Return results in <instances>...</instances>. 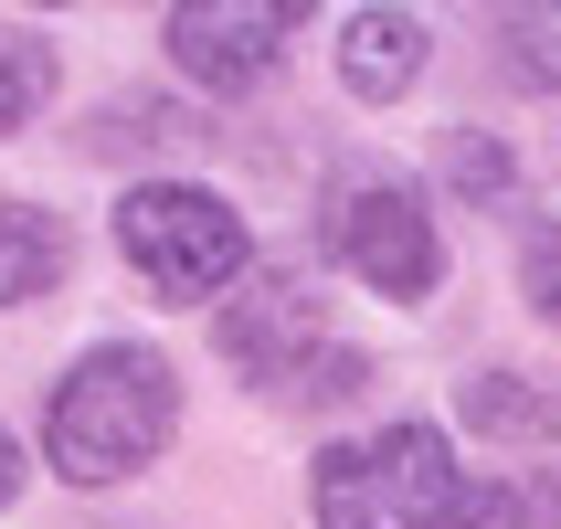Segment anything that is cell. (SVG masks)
I'll return each mask as SVG.
<instances>
[{
	"label": "cell",
	"mask_w": 561,
	"mask_h": 529,
	"mask_svg": "<svg viewBox=\"0 0 561 529\" xmlns=\"http://www.w3.org/2000/svg\"><path fill=\"white\" fill-rule=\"evenodd\" d=\"M170 424H181V381H170V360L159 349H85L75 371L54 381V403H43V456H54V476H75V487H106V476H138L170 445Z\"/></svg>",
	"instance_id": "cell-1"
},
{
	"label": "cell",
	"mask_w": 561,
	"mask_h": 529,
	"mask_svg": "<svg viewBox=\"0 0 561 529\" xmlns=\"http://www.w3.org/2000/svg\"><path fill=\"white\" fill-rule=\"evenodd\" d=\"M308 498H318V529H456L467 519V467L435 424H381V435L318 456Z\"/></svg>",
	"instance_id": "cell-2"
},
{
	"label": "cell",
	"mask_w": 561,
	"mask_h": 529,
	"mask_svg": "<svg viewBox=\"0 0 561 529\" xmlns=\"http://www.w3.org/2000/svg\"><path fill=\"white\" fill-rule=\"evenodd\" d=\"M117 254L138 265V286L149 297H170V308H202V297H222V286L244 276V212L222 202V191L202 181H149L117 202Z\"/></svg>",
	"instance_id": "cell-3"
},
{
	"label": "cell",
	"mask_w": 561,
	"mask_h": 529,
	"mask_svg": "<svg viewBox=\"0 0 561 529\" xmlns=\"http://www.w3.org/2000/svg\"><path fill=\"white\" fill-rule=\"evenodd\" d=\"M222 360L244 381H265V392H297V403H350L371 381V360L350 340H329V318L297 276H265L254 297L222 308Z\"/></svg>",
	"instance_id": "cell-4"
},
{
	"label": "cell",
	"mask_w": 561,
	"mask_h": 529,
	"mask_svg": "<svg viewBox=\"0 0 561 529\" xmlns=\"http://www.w3.org/2000/svg\"><path fill=\"white\" fill-rule=\"evenodd\" d=\"M318 233H329V254H340L371 297H424L435 265H445L435 254V212H424V191H413L403 170H340Z\"/></svg>",
	"instance_id": "cell-5"
},
{
	"label": "cell",
	"mask_w": 561,
	"mask_h": 529,
	"mask_svg": "<svg viewBox=\"0 0 561 529\" xmlns=\"http://www.w3.org/2000/svg\"><path fill=\"white\" fill-rule=\"evenodd\" d=\"M297 43V0H222V11H170V54L181 74H202L213 95L276 74V54Z\"/></svg>",
	"instance_id": "cell-6"
},
{
	"label": "cell",
	"mask_w": 561,
	"mask_h": 529,
	"mask_svg": "<svg viewBox=\"0 0 561 529\" xmlns=\"http://www.w3.org/2000/svg\"><path fill=\"white\" fill-rule=\"evenodd\" d=\"M424 74V22L413 11H360L340 32V85L350 95H403Z\"/></svg>",
	"instance_id": "cell-7"
},
{
	"label": "cell",
	"mask_w": 561,
	"mask_h": 529,
	"mask_svg": "<svg viewBox=\"0 0 561 529\" xmlns=\"http://www.w3.org/2000/svg\"><path fill=\"white\" fill-rule=\"evenodd\" d=\"M456 403H467V435H499V445H540V435H561V392H551V381H519V371H477V381H456Z\"/></svg>",
	"instance_id": "cell-8"
},
{
	"label": "cell",
	"mask_w": 561,
	"mask_h": 529,
	"mask_svg": "<svg viewBox=\"0 0 561 529\" xmlns=\"http://www.w3.org/2000/svg\"><path fill=\"white\" fill-rule=\"evenodd\" d=\"M64 276V222L32 202H0V308H22Z\"/></svg>",
	"instance_id": "cell-9"
},
{
	"label": "cell",
	"mask_w": 561,
	"mask_h": 529,
	"mask_svg": "<svg viewBox=\"0 0 561 529\" xmlns=\"http://www.w3.org/2000/svg\"><path fill=\"white\" fill-rule=\"evenodd\" d=\"M43 95H54V43H43V32H0V138H11Z\"/></svg>",
	"instance_id": "cell-10"
},
{
	"label": "cell",
	"mask_w": 561,
	"mask_h": 529,
	"mask_svg": "<svg viewBox=\"0 0 561 529\" xmlns=\"http://www.w3.org/2000/svg\"><path fill=\"white\" fill-rule=\"evenodd\" d=\"M445 181L467 191V202H499V191H508V159H499V138L456 127V138H445Z\"/></svg>",
	"instance_id": "cell-11"
},
{
	"label": "cell",
	"mask_w": 561,
	"mask_h": 529,
	"mask_svg": "<svg viewBox=\"0 0 561 529\" xmlns=\"http://www.w3.org/2000/svg\"><path fill=\"white\" fill-rule=\"evenodd\" d=\"M519 286H530V308H540V318H561V222H540V233H530V254H519Z\"/></svg>",
	"instance_id": "cell-12"
},
{
	"label": "cell",
	"mask_w": 561,
	"mask_h": 529,
	"mask_svg": "<svg viewBox=\"0 0 561 529\" xmlns=\"http://www.w3.org/2000/svg\"><path fill=\"white\" fill-rule=\"evenodd\" d=\"M508 43H519L508 64H519L530 85H540V74H561V22H530V11H519V22H508Z\"/></svg>",
	"instance_id": "cell-13"
},
{
	"label": "cell",
	"mask_w": 561,
	"mask_h": 529,
	"mask_svg": "<svg viewBox=\"0 0 561 529\" xmlns=\"http://www.w3.org/2000/svg\"><path fill=\"white\" fill-rule=\"evenodd\" d=\"M0 498H22V445L0 435Z\"/></svg>",
	"instance_id": "cell-14"
}]
</instances>
